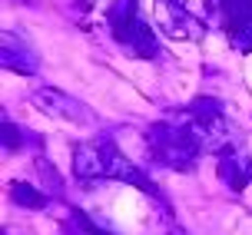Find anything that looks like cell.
Returning a JSON list of instances; mask_svg holds the SVG:
<instances>
[{
  "mask_svg": "<svg viewBox=\"0 0 252 235\" xmlns=\"http://www.w3.org/2000/svg\"><path fill=\"white\" fill-rule=\"evenodd\" d=\"M113 156H116V149L103 146V143H87V146H76L73 169L80 176H110Z\"/></svg>",
  "mask_w": 252,
  "mask_h": 235,
  "instance_id": "1",
  "label": "cell"
},
{
  "mask_svg": "<svg viewBox=\"0 0 252 235\" xmlns=\"http://www.w3.org/2000/svg\"><path fill=\"white\" fill-rule=\"evenodd\" d=\"M37 106L43 113H50V116H63V119H90V113L76 103V99L63 96V93H57V89H40L37 93Z\"/></svg>",
  "mask_w": 252,
  "mask_h": 235,
  "instance_id": "2",
  "label": "cell"
},
{
  "mask_svg": "<svg viewBox=\"0 0 252 235\" xmlns=\"http://www.w3.org/2000/svg\"><path fill=\"white\" fill-rule=\"evenodd\" d=\"M219 173H222V179H226L229 186L242 189L252 179V159L246 152H226V156L219 159Z\"/></svg>",
  "mask_w": 252,
  "mask_h": 235,
  "instance_id": "3",
  "label": "cell"
},
{
  "mask_svg": "<svg viewBox=\"0 0 252 235\" xmlns=\"http://www.w3.org/2000/svg\"><path fill=\"white\" fill-rule=\"evenodd\" d=\"M232 43L242 50V53H249L252 50V24H239L232 27Z\"/></svg>",
  "mask_w": 252,
  "mask_h": 235,
  "instance_id": "4",
  "label": "cell"
},
{
  "mask_svg": "<svg viewBox=\"0 0 252 235\" xmlns=\"http://www.w3.org/2000/svg\"><path fill=\"white\" fill-rule=\"evenodd\" d=\"M13 196H17V202H24V206H30V209L43 206V196H37L30 186H13Z\"/></svg>",
  "mask_w": 252,
  "mask_h": 235,
  "instance_id": "5",
  "label": "cell"
}]
</instances>
